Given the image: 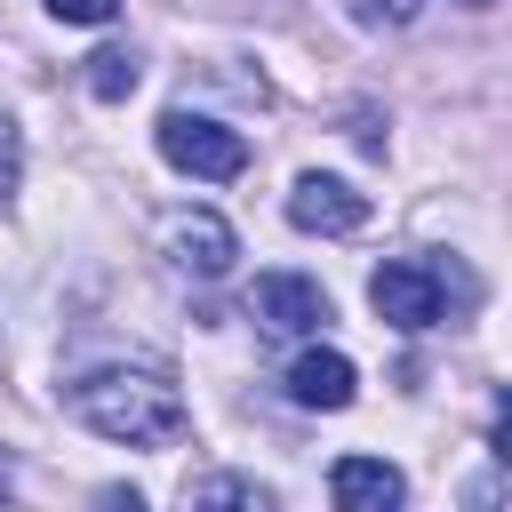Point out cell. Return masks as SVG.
Returning <instances> with one entry per match:
<instances>
[{"label":"cell","mask_w":512,"mask_h":512,"mask_svg":"<svg viewBox=\"0 0 512 512\" xmlns=\"http://www.w3.org/2000/svg\"><path fill=\"white\" fill-rule=\"evenodd\" d=\"M192 504H264V488H248V480H200Z\"/></svg>","instance_id":"obj_11"},{"label":"cell","mask_w":512,"mask_h":512,"mask_svg":"<svg viewBox=\"0 0 512 512\" xmlns=\"http://www.w3.org/2000/svg\"><path fill=\"white\" fill-rule=\"evenodd\" d=\"M64 408L88 424V432H104V440H120V448H168V440H184V392L160 376V368H96V376H80L72 392H64Z\"/></svg>","instance_id":"obj_1"},{"label":"cell","mask_w":512,"mask_h":512,"mask_svg":"<svg viewBox=\"0 0 512 512\" xmlns=\"http://www.w3.org/2000/svg\"><path fill=\"white\" fill-rule=\"evenodd\" d=\"M160 160L184 168V176L224 184V176L248 168V136L224 128V120H208V112H168V120H160Z\"/></svg>","instance_id":"obj_2"},{"label":"cell","mask_w":512,"mask_h":512,"mask_svg":"<svg viewBox=\"0 0 512 512\" xmlns=\"http://www.w3.org/2000/svg\"><path fill=\"white\" fill-rule=\"evenodd\" d=\"M160 248H168L184 272H200V280L232 272V224H224L216 208H176V216H160Z\"/></svg>","instance_id":"obj_6"},{"label":"cell","mask_w":512,"mask_h":512,"mask_svg":"<svg viewBox=\"0 0 512 512\" xmlns=\"http://www.w3.org/2000/svg\"><path fill=\"white\" fill-rule=\"evenodd\" d=\"M288 224H296V232H320V240H344V232L368 224V192H352L344 176L304 168V176L288 184Z\"/></svg>","instance_id":"obj_3"},{"label":"cell","mask_w":512,"mask_h":512,"mask_svg":"<svg viewBox=\"0 0 512 512\" xmlns=\"http://www.w3.org/2000/svg\"><path fill=\"white\" fill-rule=\"evenodd\" d=\"M88 88H96L104 104H120V96L136 88V56H128V48H104V56H88Z\"/></svg>","instance_id":"obj_9"},{"label":"cell","mask_w":512,"mask_h":512,"mask_svg":"<svg viewBox=\"0 0 512 512\" xmlns=\"http://www.w3.org/2000/svg\"><path fill=\"white\" fill-rule=\"evenodd\" d=\"M288 392H296V408H352V392H360V368H352L336 344H312V352H296V368H288Z\"/></svg>","instance_id":"obj_7"},{"label":"cell","mask_w":512,"mask_h":512,"mask_svg":"<svg viewBox=\"0 0 512 512\" xmlns=\"http://www.w3.org/2000/svg\"><path fill=\"white\" fill-rule=\"evenodd\" d=\"M328 496H336L344 512H392V504L408 496V480H400L384 456H336V472H328Z\"/></svg>","instance_id":"obj_8"},{"label":"cell","mask_w":512,"mask_h":512,"mask_svg":"<svg viewBox=\"0 0 512 512\" xmlns=\"http://www.w3.org/2000/svg\"><path fill=\"white\" fill-rule=\"evenodd\" d=\"M472 8H488V0H472ZM360 16L376 24V16H416V0H360Z\"/></svg>","instance_id":"obj_13"},{"label":"cell","mask_w":512,"mask_h":512,"mask_svg":"<svg viewBox=\"0 0 512 512\" xmlns=\"http://www.w3.org/2000/svg\"><path fill=\"white\" fill-rule=\"evenodd\" d=\"M16 184H24V136H16V120L0 112V208L16 200Z\"/></svg>","instance_id":"obj_10"},{"label":"cell","mask_w":512,"mask_h":512,"mask_svg":"<svg viewBox=\"0 0 512 512\" xmlns=\"http://www.w3.org/2000/svg\"><path fill=\"white\" fill-rule=\"evenodd\" d=\"M112 8H120V0H48L56 24H112Z\"/></svg>","instance_id":"obj_12"},{"label":"cell","mask_w":512,"mask_h":512,"mask_svg":"<svg viewBox=\"0 0 512 512\" xmlns=\"http://www.w3.org/2000/svg\"><path fill=\"white\" fill-rule=\"evenodd\" d=\"M368 304H376V320H392V328H432L440 320V304H448V288H440V272L432 264H384L376 280H368Z\"/></svg>","instance_id":"obj_4"},{"label":"cell","mask_w":512,"mask_h":512,"mask_svg":"<svg viewBox=\"0 0 512 512\" xmlns=\"http://www.w3.org/2000/svg\"><path fill=\"white\" fill-rule=\"evenodd\" d=\"M248 312H256V328H272V336H312V328L328 320V288L304 280V272H264L256 296H248Z\"/></svg>","instance_id":"obj_5"}]
</instances>
